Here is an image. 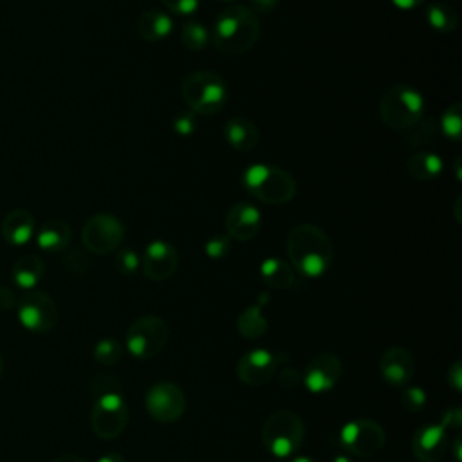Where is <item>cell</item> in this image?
Here are the masks:
<instances>
[{"label":"cell","instance_id":"obj_1","mask_svg":"<svg viewBox=\"0 0 462 462\" xmlns=\"http://www.w3.org/2000/svg\"><path fill=\"white\" fill-rule=\"evenodd\" d=\"M291 265L307 278L323 276L334 260V247L325 231L314 224H298L287 235Z\"/></svg>","mask_w":462,"mask_h":462},{"label":"cell","instance_id":"obj_2","mask_svg":"<svg viewBox=\"0 0 462 462\" xmlns=\"http://www.w3.org/2000/svg\"><path fill=\"white\" fill-rule=\"evenodd\" d=\"M260 23L256 14L244 5L224 7L215 20L213 42L224 54H244L258 40Z\"/></svg>","mask_w":462,"mask_h":462},{"label":"cell","instance_id":"obj_3","mask_svg":"<svg viewBox=\"0 0 462 462\" xmlns=\"http://www.w3.org/2000/svg\"><path fill=\"white\" fill-rule=\"evenodd\" d=\"M424 99L410 85H392L379 99V116L383 123L397 132H408L422 119Z\"/></svg>","mask_w":462,"mask_h":462},{"label":"cell","instance_id":"obj_4","mask_svg":"<svg viewBox=\"0 0 462 462\" xmlns=\"http://www.w3.org/2000/svg\"><path fill=\"white\" fill-rule=\"evenodd\" d=\"M242 179L247 191L265 204H287L296 195L294 177L278 166L251 164Z\"/></svg>","mask_w":462,"mask_h":462},{"label":"cell","instance_id":"obj_5","mask_svg":"<svg viewBox=\"0 0 462 462\" xmlns=\"http://www.w3.org/2000/svg\"><path fill=\"white\" fill-rule=\"evenodd\" d=\"M265 449L276 458L292 457L303 444L305 424L300 415L289 410H278L271 413L260 431Z\"/></svg>","mask_w":462,"mask_h":462},{"label":"cell","instance_id":"obj_6","mask_svg":"<svg viewBox=\"0 0 462 462\" xmlns=\"http://www.w3.org/2000/svg\"><path fill=\"white\" fill-rule=\"evenodd\" d=\"M227 96V87L220 74L213 70L189 72L182 81V99L191 112L211 116L218 112Z\"/></svg>","mask_w":462,"mask_h":462},{"label":"cell","instance_id":"obj_7","mask_svg":"<svg viewBox=\"0 0 462 462\" xmlns=\"http://www.w3.org/2000/svg\"><path fill=\"white\" fill-rule=\"evenodd\" d=\"M168 341V325L161 316L146 314L137 318L126 330L125 346L135 359H152Z\"/></svg>","mask_w":462,"mask_h":462},{"label":"cell","instance_id":"obj_8","mask_svg":"<svg viewBox=\"0 0 462 462\" xmlns=\"http://www.w3.org/2000/svg\"><path fill=\"white\" fill-rule=\"evenodd\" d=\"M341 446L354 457L370 458L377 455L386 442V433L379 422L374 419H352L343 424L339 431Z\"/></svg>","mask_w":462,"mask_h":462},{"label":"cell","instance_id":"obj_9","mask_svg":"<svg viewBox=\"0 0 462 462\" xmlns=\"http://www.w3.org/2000/svg\"><path fill=\"white\" fill-rule=\"evenodd\" d=\"M92 430L97 437L110 440L119 437L128 424V406L119 392L101 393L90 415Z\"/></svg>","mask_w":462,"mask_h":462},{"label":"cell","instance_id":"obj_10","mask_svg":"<svg viewBox=\"0 0 462 462\" xmlns=\"http://www.w3.org/2000/svg\"><path fill=\"white\" fill-rule=\"evenodd\" d=\"M125 238V226L119 218L108 213L90 217L81 229V240L88 253L108 254L116 251Z\"/></svg>","mask_w":462,"mask_h":462},{"label":"cell","instance_id":"obj_11","mask_svg":"<svg viewBox=\"0 0 462 462\" xmlns=\"http://www.w3.org/2000/svg\"><path fill=\"white\" fill-rule=\"evenodd\" d=\"M18 321L23 328L34 334H45L54 328L58 321V307L54 300L42 291H27L16 301Z\"/></svg>","mask_w":462,"mask_h":462},{"label":"cell","instance_id":"obj_12","mask_svg":"<svg viewBox=\"0 0 462 462\" xmlns=\"http://www.w3.org/2000/svg\"><path fill=\"white\" fill-rule=\"evenodd\" d=\"M144 406L153 420L175 422L186 410V395L177 384L161 381L148 388L144 395Z\"/></svg>","mask_w":462,"mask_h":462},{"label":"cell","instance_id":"obj_13","mask_svg":"<svg viewBox=\"0 0 462 462\" xmlns=\"http://www.w3.org/2000/svg\"><path fill=\"white\" fill-rule=\"evenodd\" d=\"M278 356L267 348H253L245 352L238 365L236 374L247 386L267 384L278 372Z\"/></svg>","mask_w":462,"mask_h":462},{"label":"cell","instance_id":"obj_14","mask_svg":"<svg viewBox=\"0 0 462 462\" xmlns=\"http://www.w3.org/2000/svg\"><path fill=\"white\" fill-rule=\"evenodd\" d=\"M341 374H343V365L337 356L319 354L307 363L301 383L310 393H325L337 384V381L341 379Z\"/></svg>","mask_w":462,"mask_h":462},{"label":"cell","instance_id":"obj_15","mask_svg":"<svg viewBox=\"0 0 462 462\" xmlns=\"http://www.w3.org/2000/svg\"><path fill=\"white\" fill-rule=\"evenodd\" d=\"M177 265L179 254L171 244L164 240H153L146 245L143 256V273L148 280L164 282L177 271Z\"/></svg>","mask_w":462,"mask_h":462},{"label":"cell","instance_id":"obj_16","mask_svg":"<svg viewBox=\"0 0 462 462\" xmlns=\"http://www.w3.org/2000/svg\"><path fill=\"white\" fill-rule=\"evenodd\" d=\"M448 428L442 422L419 428L411 439L413 457L420 462H437L449 448Z\"/></svg>","mask_w":462,"mask_h":462},{"label":"cell","instance_id":"obj_17","mask_svg":"<svg viewBox=\"0 0 462 462\" xmlns=\"http://www.w3.org/2000/svg\"><path fill=\"white\" fill-rule=\"evenodd\" d=\"M379 372L390 386L402 388L415 374V359L408 348L390 346L379 359Z\"/></svg>","mask_w":462,"mask_h":462},{"label":"cell","instance_id":"obj_18","mask_svg":"<svg viewBox=\"0 0 462 462\" xmlns=\"http://www.w3.org/2000/svg\"><path fill=\"white\" fill-rule=\"evenodd\" d=\"M262 227L260 211L249 202H236L229 208L226 215V231L227 236L238 242L251 240Z\"/></svg>","mask_w":462,"mask_h":462},{"label":"cell","instance_id":"obj_19","mask_svg":"<svg viewBox=\"0 0 462 462\" xmlns=\"http://www.w3.org/2000/svg\"><path fill=\"white\" fill-rule=\"evenodd\" d=\"M34 218L27 209H13L2 220V236L11 245H23L34 235Z\"/></svg>","mask_w":462,"mask_h":462},{"label":"cell","instance_id":"obj_20","mask_svg":"<svg viewBox=\"0 0 462 462\" xmlns=\"http://www.w3.org/2000/svg\"><path fill=\"white\" fill-rule=\"evenodd\" d=\"M224 137L227 141V144L240 152H251L256 143H258V128L254 126L253 121L245 119V117H231L226 121L224 125Z\"/></svg>","mask_w":462,"mask_h":462},{"label":"cell","instance_id":"obj_21","mask_svg":"<svg viewBox=\"0 0 462 462\" xmlns=\"http://www.w3.org/2000/svg\"><path fill=\"white\" fill-rule=\"evenodd\" d=\"M173 29V22L171 18L161 11V9H146L141 13V16L137 18V32L143 40L148 42H159L164 40Z\"/></svg>","mask_w":462,"mask_h":462},{"label":"cell","instance_id":"obj_22","mask_svg":"<svg viewBox=\"0 0 462 462\" xmlns=\"http://www.w3.org/2000/svg\"><path fill=\"white\" fill-rule=\"evenodd\" d=\"M72 238L70 226L65 220H49L36 231V244L49 253L63 251Z\"/></svg>","mask_w":462,"mask_h":462},{"label":"cell","instance_id":"obj_23","mask_svg":"<svg viewBox=\"0 0 462 462\" xmlns=\"http://www.w3.org/2000/svg\"><path fill=\"white\" fill-rule=\"evenodd\" d=\"M404 170L413 180L428 182L439 177V173L442 171V161L433 152H415L408 157Z\"/></svg>","mask_w":462,"mask_h":462},{"label":"cell","instance_id":"obj_24","mask_svg":"<svg viewBox=\"0 0 462 462\" xmlns=\"http://www.w3.org/2000/svg\"><path fill=\"white\" fill-rule=\"evenodd\" d=\"M43 271H45V267H43V262H42L40 256L23 254L13 265V282L20 289L32 291L40 283V280L43 276Z\"/></svg>","mask_w":462,"mask_h":462},{"label":"cell","instance_id":"obj_25","mask_svg":"<svg viewBox=\"0 0 462 462\" xmlns=\"http://www.w3.org/2000/svg\"><path fill=\"white\" fill-rule=\"evenodd\" d=\"M260 276L269 287L280 289V291L292 287L296 278L294 269L280 258H265L260 263Z\"/></svg>","mask_w":462,"mask_h":462},{"label":"cell","instance_id":"obj_26","mask_svg":"<svg viewBox=\"0 0 462 462\" xmlns=\"http://www.w3.org/2000/svg\"><path fill=\"white\" fill-rule=\"evenodd\" d=\"M236 328H238L240 336L245 339L262 337L269 328V323L262 312V305L254 303V305H249L247 309H244L236 319Z\"/></svg>","mask_w":462,"mask_h":462},{"label":"cell","instance_id":"obj_27","mask_svg":"<svg viewBox=\"0 0 462 462\" xmlns=\"http://www.w3.org/2000/svg\"><path fill=\"white\" fill-rule=\"evenodd\" d=\"M426 20L430 23V27H433L435 31L442 32V34H449L458 27V14L455 11V7L437 2L431 4L426 9Z\"/></svg>","mask_w":462,"mask_h":462},{"label":"cell","instance_id":"obj_28","mask_svg":"<svg viewBox=\"0 0 462 462\" xmlns=\"http://www.w3.org/2000/svg\"><path fill=\"white\" fill-rule=\"evenodd\" d=\"M182 43L186 49L189 51H202L208 43V31L204 25H200L199 22H186L182 25V32H180Z\"/></svg>","mask_w":462,"mask_h":462},{"label":"cell","instance_id":"obj_29","mask_svg":"<svg viewBox=\"0 0 462 462\" xmlns=\"http://www.w3.org/2000/svg\"><path fill=\"white\" fill-rule=\"evenodd\" d=\"M123 346L117 339H101L94 346V357L101 365H114L121 359Z\"/></svg>","mask_w":462,"mask_h":462},{"label":"cell","instance_id":"obj_30","mask_svg":"<svg viewBox=\"0 0 462 462\" xmlns=\"http://www.w3.org/2000/svg\"><path fill=\"white\" fill-rule=\"evenodd\" d=\"M460 103H453L451 106L446 108L442 119H440V130L444 135H448L453 141L460 139L462 132V123H460Z\"/></svg>","mask_w":462,"mask_h":462},{"label":"cell","instance_id":"obj_31","mask_svg":"<svg viewBox=\"0 0 462 462\" xmlns=\"http://www.w3.org/2000/svg\"><path fill=\"white\" fill-rule=\"evenodd\" d=\"M426 401H428L426 392H424V388H420V386H408V388H404L402 393H401V402H402L404 410H408V411H411V413L420 411V410L424 408Z\"/></svg>","mask_w":462,"mask_h":462},{"label":"cell","instance_id":"obj_32","mask_svg":"<svg viewBox=\"0 0 462 462\" xmlns=\"http://www.w3.org/2000/svg\"><path fill=\"white\" fill-rule=\"evenodd\" d=\"M408 132H411L410 137H413V141H410L408 144L410 146H419V144H424V143H430L431 137L437 135V126H435V121L428 119V121H419L413 128H410Z\"/></svg>","mask_w":462,"mask_h":462},{"label":"cell","instance_id":"obj_33","mask_svg":"<svg viewBox=\"0 0 462 462\" xmlns=\"http://www.w3.org/2000/svg\"><path fill=\"white\" fill-rule=\"evenodd\" d=\"M229 249H231V238L227 235H215V236L208 238L204 244L206 254L213 260L224 258L229 253Z\"/></svg>","mask_w":462,"mask_h":462},{"label":"cell","instance_id":"obj_34","mask_svg":"<svg viewBox=\"0 0 462 462\" xmlns=\"http://www.w3.org/2000/svg\"><path fill=\"white\" fill-rule=\"evenodd\" d=\"M116 267L123 274H134L139 269V256L132 249H123L116 254Z\"/></svg>","mask_w":462,"mask_h":462},{"label":"cell","instance_id":"obj_35","mask_svg":"<svg viewBox=\"0 0 462 462\" xmlns=\"http://www.w3.org/2000/svg\"><path fill=\"white\" fill-rule=\"evenodd\" d=\"M65 267L70 271V273H74V274H83L87 269H88V265H90V260H88V256L85 254V251H79V249H74V251H70L67 256H65Z\"/></svg>","mask_w":462,"mask_h":462},{"label":"cell","instance_id":"obj_36","mask_svg":"<svg viewBox=\"0 0 462 462\" xmlns=\"http://www.w3.org/2000/svg\"><path fill=\"white\" fill-rule=\"evenodd\" d=\"M276 383L283 390H294L301 384V374L296 368H283L276 372Z\"/></svg>","mask_w":462,"mask_h":462},{"label":"cell","instance_id":"obj_37","mask_svg":"<svg viewBox=\"0 0 462 462\" xmlns=\"http://www.w3.org/2000/svg\"><path fill=\"white\" fill-rule=\"evenodd\" d=\"M173 130L179 134V135H191L193 130H195V117H193V112H179L175 117H173V123H171Z\"/></svg>","mask_w":462,"mask_h":462},{"label":"cell","instance_id":"obj_38","mask_svg":"<svg viewBox=\"0 0 462 462\" xmlns=\"http://www.w3.org/2000/svg\"><path fill=\"white\" fill-rule=\"evenodd\" d=\"M162 4L177 14H191L197 11L200 0H162Z\"/></svg>","mask_w":462,"mask_h":462},{"label":"cell","instance_id":"obj_39","mask_svg":"<svg viewBox=\"0 0 462 462\" xmlns=\"http://www.w3.org/2000/svg\"><path fill=\"white\" fill-rule=\"evenodd\" d=\"M448 383L455 392H460L462 388V366L460 361H455L448 370Z\"/></svg>","mask_w":462,"mask_h":462},{"label":"cell","instance_id":"obj_40","mask_svg":"<svg viewBox=\"0 0 462 462\" xmlns=\"http://www.w3.org/2000/svg\"><path fill=\"white\" fill-rule=\"evenodd\" d=\"M448 430H458L462 424V411L460 408H451L444 413L442 420H440Z\"/></svg>","mask_w":462,"mask_h":462},{"label":"cell","instance_id":"obj_41","mask_svg":"<svg viewBox=\"0 0 462 462\" xmlns=\"http://www.w3.org/2000/svg\"><path fill=\"white\" fill-rule=\"evenodd\" d=\"M16 305V296L11 289L0 287V310H9Z\"/></svg>","mask_w":462,"mask_h":462},{"label":"cell","instance_id":"obj_42","mask_svg":"<svg viewBox=\"0 0 462 462\" xmlns=\"http://www.w3.org/2000/svg\"><path fill=\"white\" fill-rule=\"evenodd\" d=\"M251 5L260 13H269L278 7V0H251Z\"/></svg>","mask_w":462,"mask_h":462},{"label":"cell","instance_id":"obj_43","mask_svg":"<svg viewBox=\"0 0 462 462\" xmlns=\"http://www.w3.org/2000/svg\"><path fill=\"white\" fill-rule=\"evenodd\" d=\"M395 7L399 9H404V11H410V9H415V7H420L424 4V0H390Z\"/></svg>","mask_w":462,"mask_h":462},{"label":"cell","instance_id":"obj_44","mask_svg":"<svg viewBox=\"0 0 462 462\" xmlns=\"http://www.w3.org/2000/svg\"><path fill=\"white\" fill-rule=\"evenodd\" d=\"M97 462H126V458L121 453H106L97 458Z\"/></svg>","mask_w":462,"mask_h":462},{"label":"cell","instance_id":"obj_45","mask_svg":"<svg viewBox=\"0 0 462 462\" xmlns=\"http://www.w3.org/2000/svg\"><path fill=\"white\" fill-rule=\"evenodd\" d=\"M52 462H85V458L74 455V453H63L60 457H56Z\"/></svg>","mask_w":462,"mask_h":462},{"label":"cell","instance_id":"obj_46","mask_svg":"<svg viewBox=\"0 0 462 462\" xmlns=\"http://www.w3.org/2000/svg\"><path fill=\"white\" fill-rule=\"evenodd\" d=\"M460 446H462V437L460 435H457V439H455V442H453V451H455V460L457 462H460Z\"/></svg>","mask_w":462,"mask_h":462},{"label":"cell","instance_id":"obj_47","mask_svg":"<svg viewBox=\"0 0 462 462\" xmlns=\"http://www.w3.org/2000/svg\"><path fill=\"white\" fill-rule=\"evenodd\" d=\"M332 462H354L348 455H336L334 458H332Z\"/></svg>","mask_w":462,"mask_h":462},{"label":"cell","instance_id":"obj_48","mask_svg":"<svg viewBox=\"0 0 462 462\" xmlns=\"http://www.w3.org/2000/svg\"><path fill=\"white\" fill-rule=\"evenodd\" d=\"M289 462H316V460H314V458H310V457H305V455H303V457H294V458H291Z\"/></svg>","mask_w":462,"mask_h":462},{"label":"cell","instance_id":"obj_49","mask_svg":"<svg viewBox=\"0 0 462 462\" xmlns=\"http://www.w3.org/2000/svg\"><path fill=\"white\" fill-rule=\"evenodd\" d=\"M460 166V159H457L455 161V168H458ZM457 179H460V175H458V171H457Z\"/></svg>","mask_w":462,"mask_h":462},{"label":"cell","instance_id":"obj_50","mask_svg":"<svg viewBox=\"0 0 462 462\" xmlns=\"http://www.w3.org/2000/svg\"><path fill=\"white\" fill-rule=\"evenodd\" d=\"M2 370H4V359H2V354H0V375H2Z\"/></svg>","mask_w":462,"mask_h":462}]
</instances>
